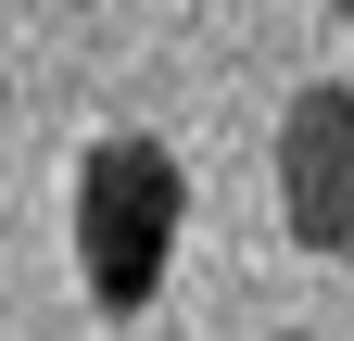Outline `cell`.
I'll list each match as a JSON object with an SVG mask.
<instances>
[{"mask_svg": "<svg viewBox=\"0 0 354 341\" xmlns=\"http://www.w3.org/2000/svg\"><path fill=\"white\" fill-rule=\"evenodd\" d=\"M177 228H190V177H177V152L140 139V126H114V139H88L76 164V278L102 316H140L165 266H177Z\"/></svg>", "mask_w": 354, "mask_h": 341, "instance_id": "6da1fadb", "label": "cell"}, {"mask_svg": "<svg viewBox=\"0 0 354 341\" xmlns=\"http://www.w3.org/2000/svg\"><path fill=\"white\" fill-rule=\"evenodd\" d=\"M279 215L304 253L354 266V76H317L279 114Z\"/></svg>", "mask_w": 354, "mask_h": 341, "instance_id": "7a4b0ae2", "label": "cell"}, {"mask_svg": "<svg viewBox=\"0 0 354 341\" xmlns=\"http://www.w3.org/2000/svg\"><path fill=\"white\" fill-rule=\"evenodd\" d=\"M329 13H342V26H354V0H329Z\"/></svg>", "mask_w": 354, "mask_h": 341, "instance_id": "3957f363", "label": "cell"}]
</instances>
